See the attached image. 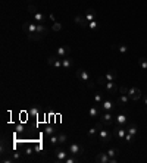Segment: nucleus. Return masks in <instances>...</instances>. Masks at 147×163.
Segmentation results:
<instances>
[{"label": "nucleus", "instance_id": "obj_1", "mask_svg": "<svg viewBox=\"0 0 147 163\" xmlns=\"http://www.w3.org/2000/svg\"><path fill=\"white\" fill-rule=\"evenodd\" d=\"M68 151L71 156H81V154H84L85 149H84V145H81L78 143H72V144H69Z\"/></svg>", "mask_w": 147, "mask_h": 163}, {"label": "nucleus", "instance_id": "obj_2", "mask_svg": "<svg viewBox=\"0 0 147 163\" xmlns=\"http://www.w3.org/2000/svg\"><path fill=\"white\" fill-rule=\"evenodd\" d=\"M110 140H112V134L109 132V129L100 128V129H99V141H100L103 145H106Z\"/></svg>", "mask_w": 147, "mask_h": 163}, {"label": "nucleus", "instance_id": "obj_3", "mask_svg": "<svg viewBox=\"0 0 147 163\" xmlns=\"http://www.w3.org/2000/svg\"><path fill=\"white\" fill-rule=\"evenodd\" d=\"M100 122L105 125V126H110L112 124L115 122V116L112 112H105V113H102L100 115Z\"/></svg>", "mask_w": 147, "mask_h": 163}, {"label": "nucleus", "instance_id": "obj_4", "mask_svg": "<svg viewBox=\"0 0 147 163\" xmlns=\"http://www.w3.org/2000/svg\"><path fill=\"white\" fill-rule=\"evenodd\" d=\"M69 156V151H65L63 149H60V147H56L55 149V159L57 163H63Z\"/></svg>", "mask_w": 147, "mask_h": 163}, {"label": "nucleus", "instance_id": "obj_5", "mask_svg": "<svg viewBox=\"0 0 147 163\" xmlns=\"http://www.w3.org/2000/svg\"><path fill=\"white\" fill-rule=\"evenodd\" d=\"M22 31L27 34H34L37 32V22H24L22 24Z\"/></svg>", "mask_w": 147, "mask_h": 163}, {"label": "nucleus", "instance_id": "obj_6", "mask_svg": "<svg viewBox=\"0 0 147 163\" xmlns=\"http://www.w3.org/2000/svg\"><path fill=\"white\" fill-rule=\"evenodd\" d=\"M128 97L131 99V100H134V101L140 100V97H141V90L138 88V87H129V88H128Z\"/></svg>", "mask_w": 147, "mask_h": 163}, {"label": "nucleus", "instance_id": "obj_7", "mask_svg": "<svg viewBox=\"0 0 147 163\" xmlns=\"http://www.w3.org/2000/svg\"><path fill=\"white\" fill-rule=\"evenodd\" d=\"M103 88H105V91L107 94H116L119 91V88H118V85H116L115 81H107L105 85H103Z\"/></svg>", "mask_w": 147, "mask_h": 163}, {"label": "nucleus", "instance_id": "obj_8", "mask_svg": "<svg viewBox=\"0 0 147 163\" xmlns=\"http://www.w3.org/2000/svg\"><path fill=\"white\" fill-rule=\"evenodd\" d=\"M75 76H76V78H80V80H82L84 82H88V81H90L88 72L85 71V69H82V68H78V69L75 71Z\"/></svg>", "mask_w": 147, "mask_h": 163}, {"label": "nucleus", "instance_id": "obj_9", "mask_svg": "<svg viewBox=\"0 0 147 163\" xmlns=\"http://www.w3.org/2000/svg\"><path fill=\"white\" fill-rule=\"evenodd\" d=\"M69 53H71V47H69V46H62V47H59V49L56 50V56L60 57V59L66 57Z\"/></svg>", "mask_w": 147, "mask_h": 163}, {"label": "nucleus", "instance_id": "obj_10", "mask_svg": "<svg viewBox=\"0 0 147 163\" xmlns=\"http://www.w3.org/2000/svg\"><path fill=\"white\" fill-rule=\"evenodd\" d=\"M115 109V103L112 100H103L102 101V110H105V112H113Z\"/></svg>", "mask_w": 147, "mask_h": 163}, {"label": "nucleus", "instance_id": "obj_11", "mask_svg": "<svg viewBox=\"0 0 147 163\" xmlns=\"http://www.w3.org/2000/svg\"><path fill=\"white\" fill-rule=\"evenodd\" d=\"M115 122L118 124V126H124V125H127V122H128V118H127V115L122 112V113H119V115L115 116Z\"/></svg>", "mask_w": 147, "mask_h": 163}, {"label": "nucleus", "instance_id": "obj_12", "mask_svg": "<svg viewBox=\"0 0 147 163\" xmlns=\"http://www.w3.org/2000/svg\"><path fill=\"white\" fill-rule=\"evenodd\" d=\"M125 134H127V128H124V126H116L115 131H113V135L118 140H124Z\"/></svg>", "mask_w": 147, "mask_h": 163}, {"label": "nucleus", "instance_id": "obj_13", "mask_svg": "<svg viewBox=\"0 0 147 163\" xmlns=\"http://www.w3.org/2000/svg\"><path fill=\"white\" fill-rule=\"evenodd\" d=\"M74 19H75V22L78 24V25H80L81 28H87V27H88V21H87V18H85V16H81V15H76L75 18H74Z\"/></svg>", "mask_w": 147, "mask_h": 163}, {"label": "nucleus", "instance_id": "obj_14", "mask_svg": "<svg viewBox=\"0 0 147 163\" xmlns=\"http://www.w3.org/2000/svg\"><path fill=\"white\" fill-rule=\"evenodd\" d=\"M87 135H88V138H91V141H99V129H97V126L90 128Z\"/></svg>", "mask_w": 147, "mask_h": 163}, {"label": "nucleus", "instance_id": "obj_15", "mask_svg": "<svg viewBox=\"0 0 147 163\" xmlns=\"http://www.w3.org/2000/svg\"><path fill=\"white\" fill-rule=\"evenodd\" d=\"M109 160H110V157L107 153H99L96 156V162H99V163H109Z\"/></svg>", "mask_w": 147, "mask_h": 163}, {"label": "nucleus", "instance_id": "obj_16", "mask_svg": "<svg viewBox=\"0 0 147 163\" xmlns=\"http://www.w3.org/2000/svg\"><path fill=\"white\" fill-rule=\"evenodd\" d=\"M85 18H87V21L88 22H91V21H94V19H96V11H94V9H91V7H90V9H87V11H85Z\"/></svg>", "mask_w": 147, "mask_h": 163}, {"label": "nucleus", "instance_id": "obj_17", "mask_svg": "<svg viewBox=\"0 0 147 163\" xmlns=\"http://www.w3.org/2000/svg\"><path fill=\"white\" fill-rule=\"evenodd\" d=\"M102 113H103V112H100L97 106H91V107H90V110H88V115H90L91 118H99Z\"/></svg>", "mask_w": 147, "mask_h": 163}, {"label": "nucleus", "instance_id": "obj_18", "mask_svg": "<svg viewBox=\"0 0 147 163\" xmlns=\"http://www.w3.org/2000/svg\"><path fill=\"white\" fill-rule=\"evenodd\" d=\"M37 32L41 34L43 37H46L47 34H49V30H47V27H46L44 24H37Z\"/></svg>", "mask_w": 147, "mask_h": 163}, {"label": "nucleus", "instance_id": "obj_19", "mask_svg": "<svg viewBox=\"0 0 147 163\" xmlns=\"http://www.w3.org/2000/svg\"><path fill=\"white\" fill-rule=\"evenodd\" d=\"M127 132H129L131 135H137L138 134V128L135 126V124H127Z\"/></svg>", "mask_w": 147, "mask_h": 163}, {"label": "nucleus", "instance_id": "obj_20", "mask_svg": "<svg viewBox=\"0 0 147 163\" xmlns=\"http://www.w3.org/2000/svg\"><path fill=\"white\" fill-rule=\"evenodd\" d=\"M129 97H128V94H119V97H118V105L119 106H125L127 103H128Z\"/></svg>", "mask_w": 147, "mask_h": 163}, {"label": "nucleus", "instance_id": "obj_21", "mask_svg": "<svg viewBox=\"0 0 147 163\" xmlns=\"http://www.w3.org/2000/svg\"><path fill=\"white\" fill-rule=\"evenodd\" d=\"M105 76H106V80H107V81H115V80H116V76H118V74H116L115 69H110V71H107V74H106Z\"/></svg>", "mask_w": 147, "mask_h": 163}, {"label": "nucleus", "instance_id": "obj_22", "mask_svg": "<svg viewBox=\"0 0 147 163\" xmlns=\"http://www.w3.org/2000/svg\"><path fill=\"white\" fill-rule=\"evenodd\" d=\"M72 66V60L69 59L68 56L62 59V69H69V68Z\"/></svg>", "mask_w": 147, "mask_h": 163}, {"label": "nucleus", "instance_id": "obj_23", "mask_svg": "<svg viewBox=\"0 0 147 163\" xmlns=\"http://www.w3.org/2000/svg\"><path fill=\"white\" fill-rule=\"evenodd\" d=\"M103 100H105L103 99V93H100V91L94 93V103H96V105H102Z\"/></svg>", "mask_w": 147, "mask_h": 163}, {"label": "nucleus", "instance_id": "obj_24", "mask_svg": "<svg viewBox=\"0 0 147 163\" xmlns=\"http://www.w3.org/2000/svg\"><path fill=\"white\" fill-rule=\"evenodd\" d=\"M41 38H43V35H41V34H38V32L28 34V40H30V41H40Z\"/></svg>", "mask_w": 147, "mask_h": 163}, {"label": "nucleus", "instance_id": "obj_25", "mask_svg": "<svg viewBox=\"0 0 147 163\" xmlns=\"http://www.w3.org/2000/svg\"><path fill=\"white\" fill-rule=\"evenodd\" d=\"M32 16H34V21H36L37 24H43V22H44V15H43V13L37 12V13H34Z\"/></svg>", "mask_w": 147, "mask_h": 163}, {"label": "nucleus", "instance_id": "obj_26", "mask_svg": "<svg viewBox=\"0 0 147 163\" xmlns=\"http://www.w3.org/2000/svg\"><path fill=\"white\" fill-rule=\"evenodd\" d=\"M11 156H12V159H13L15 162H21V160H22V154H21L19 151H12Z\"/></svg>", "mask_w": 147, "mask_h": 163}, {"label": "nucleus", "instance_id": "obj_27", "mask_svg": "<svg viewBox=\"0 0 147 163\" xmlns=\"http://www.w3.org/2000/svg\"><path fill=\"white\" fill-rule=\"evenodd\" d=\"M57 137H59V144H65V143H68V135H66V134L59 132Z\"/></svg>", "mask_w": 147, "mask_h": 163}, {"label": "nucleus", "instance_id": "obj_28", "mask_svg": "<svg viewBox=\"0 0 147 163\" xmlns=\"http://www.w3.org/2000/svg\"><path fill=\"white\" fill-rule=\"evenodd\" d=\"M138 65H140L141 69H147V59L146 57H140V59H138Z\"/></svg>", "mask_w": 147, "mask_h": 163}, {"label": "nucleus", "instance_id": "obj_29", "mask_svg": "<svg viewBox=\"0 0 147 163\" xmlns=\"http://www.w3.org/2000/svg\"><path fill=\"white\" fill-rule=\"evenodd\" d=\"M107 154H109V157H116L119 154V149H109Z\"/></svg>", "mask_w": 147, "mask_h": 163}, {"label": "nucleus", "instance_id": "obj_30", "mask_svg": "<svg viewBox=\"0 0 147 163\" xmlns=\"http://www.w3.org/2000/svg\"><path fill=\"white\" fill-rule=\"evenodd\" d=\"M24 153L27 154V156H31V154L34 153V149H32V145H25V147H24Z\"/></svg>", "mask_w": 147, "mask_h": 163}, {"label": "nucleus", "instance_id": "obj_31", "mask_svg": "<svg viewBox=\"0 0 147 163\" xmlns=\"http://www.w3.org/2000/svg\"><path fill=\"white\" fill-rule=\"evenodd\" d=\"M50 138V143L53 144V145H57L59 144V137H57V134H53L51 137H49Z\"/></svg>", "mask_w": 147, "mask_h": 163}, {"label": "nucleus", "instance_id": "obj_32", "mask_svg": "<svg viewBox=\"0 0 147 163\" xmlns=\"http://www.w3.org/2000/svg\"><path fill=\"white\" fill-rule=\"evenodd\" d=\"M44 132L49 135V137H51L53 134H56V129L55 128H51V126H46V129H44Z\"/></svg>", "mask_w": 147, "mask_h": 163}, {"label": "nucleus", "instance_id": "obj_33", "mask_svg": "<svg viewBox=\"0 0 147 163\" xmlns=\"http://www.w3.org/2000/svg\"><path fill=\"white\" fill-rule=\"evenodd\" d=\"M116 50H119L121 51V53H127V51H128V47H127V44H119V46H116Z\"/></svg>", "mask_w": 147, "mask_h": 163}, {"label": "nucleus", "instance_id": "obj_34", "mask_svg": "<svg viewBox=\"0 0 147 163\" xmlns=\"http://www.w3.org/2000/svg\"><path fill=\"white\" fill-rule=\"evenodd\" d=\"M51 30H53V31H60V30H62V24H60V22H53V25H51Z\"/></svg>", "mask_w": 147, "mask_h": 163}, {"label": "nucleus", "instance_id": "obj_35", "mask_svg": "<svg viewBox=\"0 0 147 163\" xmlns=\"http://www.w3.org/2000/svg\"><path fill=\"white\" fill-rule=\"evenodd\" d=\"M88 28L90 30H97L99 28V22L94 19V21H91V22H88Z\"/></svg>", "mask_w": 147, "mask_h": 163}, {"label": "nucleus", "instance_id": "obj_36", "mask_svg": "<svg viewBox=\"0 0 147 163\" xmlns=\"http://www.w3.org/2000/svg\"><path fill=\"white\" fill-rule=\"evenodd\" d=\"M106 82H107L106 76H97V84H99V85H102V87H103V85H105Z\"/></svg>", "mask_w": 147, "mask_h": 163}, {"label": "nucleus", "instance_id": "obj_37", "mask_svg": "<svg viewBox=\"0 0 147 163\" xmlns=\"http://www.w3.org/2000/svg\"><path fill=\"white\" fill-rule=\"evenodd\" d=\"M53 66L56 68V69H62V59L57 57V59H56V62L53 63Z\"/></svg>", "mask_w": 147, "mask_h": 163}, {"label": "nucleus", "instance_id": "obj_38", "mask_svg": "<svg viewBox=\"0 0 147 163\" xmlns=\"http://www.w3.org/2000/svg\"><path fill=\"white\" fill-rule=\"evenodd\" d=\"M124 140H125L127 143H132V141H134V135H131L129 132H127L125 137H124Z\"/></svg>", "mask_w": 147, "mask_h": 163}, {"label": "nucleus", "instance_id": "obj_39", "mask_svg": "<svg viewBox=\"0 0 147 163\" xmlns=\"http://www.w3.org/2000/svg\"><path fill=\"white\" fill-rule=\"evenodd\" d=\"M56 59H57V56H49V57H47V63L53 66V63L56 62Z\"/></svg>", "mask_w": 147, "mask_h": 163}, {"label": "nucleus", "instance_id": "obj_40", "mask_svg": "<svg viewBox=\"0 0 147 163\" xmlns=\"http://www.w3.org/2000/svg\"><path fill=\"white\" fill-rule=\"evenodd\" d=\"M28 12H30L31 15L37 13V7H36V6H32V5H30V6H28Z\"/></svg>", "mask_w": 147, "mask_h": 163}, {"label": "nucleus", "instance_id": "obj_41", "mask_svg": "<svg viewBox=\"0 0 147 163\" xmlns=\"http://www.w3.org/2000/svg\"><path fill=\"white\" fill-rule=\"evenodd\" d=\"M119 93L121 94H128V88L125 87V85H122V87H119Z\"/></svg>", "mask_w": 147, "mask_h": 163}, {"label": "nucleus", "instance_id": "obj_42", "mask_svg": "<svg viewBox=\"0 0 147 163\" xmlns=\"http://www.w3.org/2000/svg\"><path fill=\"white\" fill-rule=\"evenodd\" d=\"M30 113H31L32 116H37V115H38V109H37V107H34V109H31V112H30Z\"/></svg>", "mask_w": 147, "mask_h": 163}, {"label": "nucleus", "instance_id": "obj_43", "mask_svg": "<svg viewBox=\"0 0 147 163\" xmlns=\"http://www.w3.org/2000/svg\"><path fill=\"white\" fill-rule=\"evenodd\" d=\"M87 87H88V88H94V84H93L91 81H88V82H87Z\"/></svg>", "mask_w": 147, "mask_h": 163}, {"label": "nucleus", "instance_id": "obj_44", "mask_svg": "<svg viewBox=\"0 0 147 163\" xmlns=\"http://www.w3.org/2000/svg\"><path fill=\"white\" fill-rule=\"evenodd\" d=\"M144 106H147V96H144Z\"/></svg>", "mask_w": 147, "mask_h": 163}, {"label": "nucleus", "instance_id": "obj_45", "mask_svg": "<svg viewBox=\"0 0 147 163\" xmlns=\"http://www.w3.org/2000/svg\"><path fill=\"white\" fill-rule=\"evenodd\" d=\"M144 110H146V112H147V106H146V109H144Z\"/></svg>", "mask_w": 147, "mask_h": 163}]
</instances>
